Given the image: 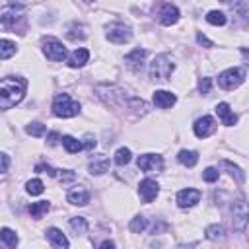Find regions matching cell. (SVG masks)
<instances>
[{
  "label": "cell",
  "instance_id": "36",
  "mask_svg": "<svg viewBox=\"0 0 249 249\" xmlns=\"http://www.w3.org/2000/svg\"><path fill=\"white\" fill-rule=\"evenodd\" d=\"M210 88H212V80H210V78H200V80H198V91H200L202 95H206V93L210 91Z\"/></svg>",
  "mask_w": 249,
  "mask_h": 249
},
{
  "label": "cell",
  "instance_id": "25",
  "mask_svg": "<svg viewBox=\"0 0 249 249\" xmlns=\"http://www.w3.org/2000/svg\"><path fill=\"white\" fill-rule=\"evenodd\" d=\"M0 241L6 245V247H16L18 245V233L14 231V230H10V228H2L0 230Z\"/></svg>",
  "mask_w": 249,
  "mask_h": 249
},
{
  "label": "cell",
  "instance_id": "10",
  "mask_svg": "<svg viewBox=\"0 0 249 249\" xmlns=\"http://www.w3.org/2000/svg\"><path fill=\"white\" fill-rule=\"evenodd\" d=\"M214 130H216V123H214V119L210 115H204V117L196 119L195 124H193V132L198 138H208Z\"/></svg>",
  "mask_w": 249,
  "mask_h": 249
},
{
  "label": "cell",
  "instance_id": "22",
  "mask_svg": "<svg viewBox=\"0 0 249 249\" xmlns=\"http://www.w3.org/2000/svg\"><path fill=\"white\" fill-rule=\"evenodd\" d=\"M60 140H62V146L66 148V152H68V154H76V152L84 150V146H82V140H78V138H74V136H70V134L62 136Z\"/></svg>",
  "mask_w": 249,
  "mask_h": 249
},
{
  "label": "cell",
  "instance_id": "18",
  "mask_svg": "<svg viewBox=\"0 0 249 249\" xmlns=\"http://www.w3.org/2000/svg\"><path fill=\"white\" fill-rule=\"evenodd\" d=\"M89 60V51L88 49H84V47H80V49H76L70 56H68V66L70 68H82L86 62Z\"/></svg>",
  "mask_w": 249,
  "mask_h": 249
},
{
  "label": "cell",
  "instance_id": "43",
  "mask_svg": "<svg viewBox=\"0 0 249 249\" xmlns=\"http://www.w3.org/2000/svg\"><path fill=\"white\" fill-rule=\"evenodd\" d=\"M222 2H226V4H231V6H233V4H235V2H239V0H222Z\"/></svg>",
  "mask_w": 249,
  "mask_h": 249
},
{
  "label": "cell",
  "instance_id": "19",
  "mask_svg": "<svg viewBox=\"0 0 249 249\" xmlns=\"http://www.w3.org/2000/svg\"><path fill=\"white\" fill-rule=\"evenodd\" d=\"M89 173L91 175H103L105 171H109V160L105 156H97L89 161Z\"/></svg>",
  "mask_w": 249,
  "mask_h": 249
},
{
  "label": "cell",
  "instance_id": "8",
  "mask_svg": "<svg viewBox=\"0 0 249 249\" xmlns=\"http://www.w3.org/2000/svg\"><path fill=\"white\" fill-rule=\"evenodd\" d=\"M231 214H233V228L237 231H245L247 228V220H249V212H247V202L243 196H239L233 206H231Z\"/></svg>",
  "mask_w": 249,
  "mask_h": 249
},
{
  "label": "cell",
  "instance_id": "28",
  "mask_svg": "<svg viewBox=\"0 0 249 249\" xmlns=\"http://www.w3.org/2000/svg\"><path fill=\"white\" fill-rule=\"evenodd\" d=\"M66 37L70 39V41H84L86 39V27L84 25H78V23H72L70 25V29H68V33H66Z\"/></svg>",
  "mask_w": 249,
  "mask_h": 249
},
{
  "label": "cell",
  "instance_id": "42",
  "mask_svg": "<svg viewBox=\"0 0 249 249\" xmlns=\"http://www.w3.org/2000/svg\"><path fill=\"white\" fill-rule=\"evenodd\" d=\"M99 247H115V241L105 239V241H101V243H99Z\"/></svg>",
  "mask_w": 249,
  "mask_h": 249
},
{
  "label": "cell",
  "instance_id": "41",
  "mask_svg": "<svg viewBox=\"0 0 249 249\" xmlns=\"http://www.w3.org/2000/svg\"><path fill=\"white\" fill-rule=\"evenodd\" d=\"M60 138H62V136H60L56 130H53V132H49V134H47V140H49V144H51V146H56Z\"/></svg>",
  "mask_w": 249,
  "mask_h": 249
},
{
  "label": "cell",
  "instance_id": "33",
  "mask_svg": "<svg viewBox=\"0 0 249 249\" xmlns=\"http://www.w3.org/2000/svg\"><path fill=\"white\" fill-rule=\"evenodd\" d=\"M45 130H47V128H45V124H43V123H29V124L25 126V132H27V134H31V136H37V138H39V136H43V134H45Z\"/></svg>",
  "mask_w": 249,
  "mask_h": 249
},
{
  "label": "cell",
  "instance_id": "20",
  "mask_svg": "<svg viewBox=\"0 0 249 249\" xmlns=\"http://www.w3.org/2000/svg\"><path fill=\"white\" fill-rule=\"evenodd\" d=\"M177 160H179V163H183L185 167H195L196 161H198V152H195V150H181V152L177 154Z\"/></svg>",
  "mask_w": 249,
  "mask_h": 249
},
{
  "label": "cell",
  "instance_id": "4",
  "mask_svg": "<svg viewBox=\"0 0 249 249\" xmlns=\"http://www.w3.org/2000/svg\"><path fill=\"white\" fill-rule=\"evenodd\" d=\"M154 18L161 23V25H175L181 18L177 6L169 4V2H160L154 6Z\"/></svg>",
  "mask_w": 249,
  "mask_h": 249
},
{
  "label": "cell",
  "instance_id": "5",
  "mask_svg": "<svg viewBox=\"0 0 249 249\" xmlns=\"http://www.w3.org/2000/svg\"><path fill=\"white\" fill-rule=\"evenodd\" d=\"M105 37L111 41V43H117V45H123V43H128L132 39V31L128 25L121 23V21H113L105 27Z\"/></svg>",
  "mask_w": 249,
  "mask_h": 249
},
{
  "label": "cell",
  "instance_id": "3",
  "mask_svg": "<svg viewBox=\"0 0 249 249\" xmlns=\"http://www.w3.org/2000/svg\"><path fill=\"white\" fill-rule=\"evenodd\" d=\"M53 113L60 119H70L80 113V103L74 101L68 93H58L53 101Z\"/></svg>",
  "mask_w": 249,
  "mask_h": 249
},
{
  "label": "cell",
  "instance_id": "37",
  "mask_svg": "<svg viewBox=\"0 0 249 249\" xmlns=\"http://www.w3.org/2000/svg\"><path fill=\"white\" fill-rule=\"evenodd\" d=\"M35 171H39V173H49L51 177H56V169H53V167L47 165V163H37V165H35Z\"/></svg>",
  "mask_w": 249,
  "mask_h": 249
},
{
  "label": "cell",
  "instance_id": "15",
  "mask_svg": "<svg viewBox=\"0 0 249 249\" xmlns=\"http://www.w3.org/2000/svg\"><path fill=\"white\" fill-rule=\"evenodd\" d=\"M144 58H146V51H144V49H134V51H130V53L124 56V64H126L128 68H132L134 72H138V70L142 68Z\"/></svg>",
  "mask_w": 249,
  "mask_h": 249
},
{
  "label": "cell",
  "instance_id": "34",
  "mask_svg": "<svg viewBox=\"0 0 249 249\" xmlns=\"http://www.w3.org/2000/svg\"><path fill=\"white\" fill-rule=\"evenodd\" d=\"M19 18H21V16H18L16 12L6 10V12H2V14H0V23H2V25H14Z\"/></svg>",
  "mask_w": 249,
  "mask_h": 249
},
{
  "label": "cell",
  "instance_id": "16",
  "mask_svg": "<svg viewBox=\"0 0 249 249\" xmlns=\"http://www.w3.org/2000/svg\"><path fill=\"white\" fill-rule=\"evenodd\" d=\"M216 113H218V117H220L222 124H226V126H231V124H235V123H237V115L230 109V105H228L226 101H222V103H218V105H216Z\"/></svg>",
  "mask_w": 249,
  "mask_h": 249
},
{
  "label": "cell",
  "instance_id": "1",
  "mask_svg": "<svg viewBox=\"0 0 249 249\" xmlns=\"http://www.w3.org/2000/svg\"><path fill=\"white\" fill-rule=\"evenodd\" d=\"M27 82L19 76H8L0 80V109H12L25 97Z\"/></svg>",
  "mask_w": 249,
  "mask_h": 249
},
{
  "label": "cell",
  "instance_id": "6",
  "mask_svg": "<svg viewBox=\"0 0 249 249\" xmlns=\"http://www.w3.org/2000/svg\"><path fill=\"white\" fill-rule=\"evenodd\" d=\"M245 70L243 68H228V70H224V72H220V76H218V84H220V88H224V89H235L237 86H241L243 82H245Z\"/></svg>",
  "mask_w": 249,
  "mask_h": 249
},
{
  "label": "cell",
  "instance_id": "38",
  "mask_svg": "<svg viewBox=\"0 0 249 249\" xmlns=\"http://www.w3.org/2000/svg\"><path fill=\"white\" fill-rule=\"evenodd\" d=\"M95 144H97V142H95V138H93L91 134H86V136H84V140H82L84 150H93V148H95Z\"/></svg>",
  "mask_w": 249,
  "mask_h": 249
},
{
  "label": "cell",
  "instance_id": "12",
  "mask_svg": "<svg viewBox=\"0 0 249 249\" xmlns=\"http://www.w3.org/2000/svg\"><path fill=\"white\" fill-rule=\"evenodd\" d=\"M200 200V191L196 189H181L177 193V206L179 208H191Z\"/></svg>",
  "mask_w": 249,
  "mask_h": 249
},
{
  "label": "cell",
  "instance_id": "21",
  "mask_svg": "<svg viewBox=\"0 0 249 249\" xmlns=\"http://www.w3.org/2000/svg\"><path fill=\"white\" fill-rule=\"evenodd\" d=\"M204 233H206V237H208L210 241H222V239H226V230H224V226H220V224H210V226L204 230Z\"/></svg>",
  "mask_w": 249,
  "mask_h": 249
},
{
  "label": "cell",
  "instance_id": "29",
  "mask_svg": "<svg viewBox=\"0 0 249 249\" xmlns=\"http://www.w3.org/2000/svg\"><path fill=\"white\" fill-rule=\"evenodd\" d=\"M146 226H148V222H146V218H144L142 214L134 216V218L130 220V224H128V228H130L132 233H142V231L146 230Z\"/></svg>",
  "mask_w": 249,
  "mask_h": 249
},
{
  "label": "cell",
  "instance_id": "31",
  "mask_svg": "<svg viewBox=\"0 0 249 249\" xmlns=\"http://www.w3.org/2000/svg\"><path fill=\"white\" fill-rule=\"evenodd\" d=\"M25 191H27L29 195H41V193L45 191V185H43L41 179H31V181L25 183Z\"/></svg>",
  "mask_w": 249,
  "mask_h": 249
},
{
  "label": "cell",
  "instance_id": "14",
  "mask_svg": "<svg viewBox=\"0 0 249 249\" xmlns=\"http://www.w3.org/2000/svg\"><path fill=\"white\" fill-rule=\"evenodd\" d=\"M47 239H49V243L53 245V247H58V249H66L68 245H70V241H68V237L58 230V228H49L47 231Z\"/></svg>",
  "mask_w": 249,
  "mask_h": 249
},
{
  "label": "cell",
  "instance_id": "23",
  "mask_svg": "<svg viewBox=\"0 0 249 249\" xmlns=\"http://www.w3.org/2000/svg\"><path fill=\"white\" fill-rule=\"evenodd\" d=\"M220 165H222V167H226V169L230 171V175H231V177H235V181H237L239 185H243V183H245V173L241 171V167L233 165V163H231V161H228V160H222V161H220Z\"/></svg>",
  "mask_w": 249,
  "mask_h": 249
},
{
  "label": "cell",
  "instance_id": "11",
  "mask_svg": "<svg viewBox=\"0 0 249 249\" xmlns=\"http://www.w3.org/2000/svg\"><path fill=\"white\" fill-rule=\"evenodd\" d=\"M158 193H160L158 181H154V179H150V177H146V179L140 181V185H138V195H140V198H142L144 202H152V200L158 196Z\"/></svg>",
  "mask_w": 249,
  "mask_h": 249
},
{
  "label": "cell",
  "instance_id": "30",
  "mask_svg": "<svg viewBox=\"0 0 249 249\" xmlns=\"http://www.w3.org/2000/svg\"><path fill=\"white\" fill-rule=\"evenodd\" d=\"M130 160H132V152L128 148H119L115 152V163L117 165H126Z\"/></svg>",
  "mask_w": 249,
  "mask_h": 249
},
{
  "label": "cell",
  "instance_id": "13",
  "mask_svg": "<svg viewBox=\"0 0 249 249\" xmlns=\"http://www.w3.org/2000/svg\"><path fill=\"white\" fill-rule=\"evenodd\" d=\"M175 101H177L175 93H171V91H167V89H158V91L154 93V105L160 107V109H169V107L175 105Z\"/></svg>",
  "mask_w": 249,
  "mask_h": 249
},
{
  "label": "cell",
  "instance_id": "17",
  "mask_svg": "<svg viewBox=\"0 0 249 249\" xmlns=\"http://www.w3.org/2000/svg\"><path fill=\"white\" fill-rule=\"evenodd\" d=\"M66 198H68V202L74 204V206H86V204L89 202V193H88L84 187H76V189L68 191Z\"/></svg>",
  "mask_w": 249,
  "mask_h": 249
},
{
  "label": "cell",
  "instance_id": "7",
  "mask_svg": "<svg viewBox=\"0 0 249 249\" xmlns=\"http://www.w3.org/2000/svg\"><path fill=\"white\" fill-rule=\"evenodd\" d=\"M43 53H45V56H47L49 60H53V62H62V60H66V56H68L66 47H64L58 39H53V37L43 39Z\"/></svg>",
  "mask_w": 249,
  "mask_h": 249
},
{
  "label": "cell",
  "instance_id": "32",
  "mask_svg": "<svg viewBox=\"0 0 249 249\" xmlns=\"http://www.w3.org/2000/svg\"><path fill=\"white\" fill-rule=\"evenodd\" d=\"M70 228H72L76 233H86V231H88V222H86V218L76 216V218H70Z\"/></svg>",
  "mask_w": 249,
  "mask_h": 249
},
{
  "label": "cell",
  "instance_id": "35",
  "mask_svg": "<svg viewBox=\"0 0 249 249\" xmlns=\"http://www.w3.org/2000/svg\"><path fill=\"white\" fill-rule=\"evenodd\" d=\"M218 177H220V171H218L216 167H206V169L202 171V179H204L206 183H214V181H218Z\"/></svg>",
  "mask_w": 249,
  "mask_h": 249
},
{
  "label": "cell",
  "instance_id": "39",
  "mask_svg": "<svg viewBox=\"0 0 249 249\" xmlns=\"http://www.w3.org/2000/svg\"><path fill=\"white\" fill-rule=\"evenodd\" d=\"M196 43L202 45V47H206V49H212V47H214V43H212L206 35H202V33H196Z\"/></svg>",
  "mask_w": 249,
  "mask_h": 249
},
{
  "label": "cell",
  "instance_id": "9",
  "mask_svg": "<svg viewBox=\"0 0 249 249\" xmlns=\"http://www.w3.org/2000/svg\"><path fill=\"white\" fill-rule=\"evenodd\" d=\"M136 165L142 171H161L163 169V158L160 154H144L138 158Z\"/></svg>",
  "mask_w": 249,
  "mask_h": 249
},
{
  "label": "cell",
  "instance_id": "24",
  "mask_svg": "<svg viewBox=\"0 0 249 249\" xmlns=\"http://www.w3.org/2000/svg\"><path fill=\"white\" fill-rule=\"evenodd\" d=\"M49 208H51V202H49V200H37V202H33V204L29 206V214L39 220L43 214L49 212Z\"/></svg>",
  "mask_w": 249,
  "mask_h": 249
},
{
  "label": "cell",
  "instance_id": "40",
  "mask_svg": "<svg viewBox=\"0 0 249 249\" xmlns=\"http://www.w3.org/2000/svg\"><path fill=\"white\" fill-rule=\"evenodd\" d=\"M10 167V158L6 154H0V173H6Z\"/></svg>",
  "mask_w": 249,
  "mask_h": 249
},
{
  "label": "cell",
  "instance_id": "26",
  "mask_svg": "<svg viewBox=\"0 0 249 249\" xmlns=\"http://www.w3.org/2000/svg\"><path fill=\"white\" fill-rule=\"evenodd\" d=\"M16 51H18V47H16L14 41H10V39H0V58H2V60L14 56Z\"/></svg>",
  "mask_w": 249,
  "mask_h": 249
},
{
  "label": "cell",
  "instance_id": "44",
  "mask_svg": "<svg viewBox=\"0 0 249 249\" xmlns=\"http://www.w3.org/2000/svg\"><path fill=\"white\" fill-rule=\"evenodd\" d=\"M84 2H93V0H84Z\"/></svg>",
  "mask_w": 249,
  "mask_h": 249
},
{
  "label": "cell",
  "instance_id": "2",
  "mask_svg": "<svg viewBox=\"0 0 249 249\" xmlns=\"http://www.w3.org/2000/svg\"><path fill=\"white\" fill-rule=\"evenodd\" d=\"M175 64L171 60L169 54H158L152 62H150V78L154 82H165L169 80V76L173 74Z\"/></svg>",
  "mask_w": 249,
  "mask_h": 249
},
{
  "label": "cell",
  "instance_id": "27",
  "mask_svg": "<svg viewBox=\"0 0 249 249\" xmlns=\"http://www.w3.org/2000/svg\"><path fill=\"white\" fill-rule=\"evenodd\" d=\"M206 21H208L210 25H226L228 18H226L224 12H220V10H212V12L206 14Z\"/></svg>",
  "mask_w": 249,
  "mask_h": 249
}]
</instances>
